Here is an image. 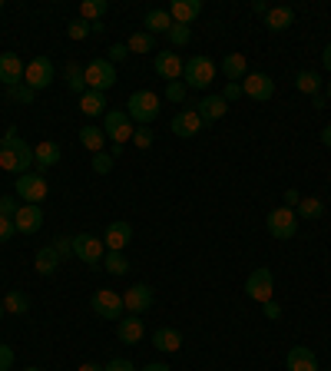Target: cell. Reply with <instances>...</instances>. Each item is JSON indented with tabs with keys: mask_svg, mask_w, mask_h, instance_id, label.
<instances>
[{
	"mask_svg": "<svg viewBox=\"0 0 331 371\" xmlns=\"http://www.w3.org/2000/svg\"><path fill=\"white\" fill-rule=\"evenodd\" d=\"M186 97H189V87L182 83V80L166 83V99H169V103H186Z\"/></svg>",
	"mask_w": 331,
	"mask_h": 371,
	"instance_id": "obj_40",
	"label": "cell"
},
{
	"mask_svg": "<svg viewBox=\"0 0 331 371\" xmlns=\"http://www.w3.org/2000/svg\"><path fill=\"white\" fill-rule=\"evenodd\" d=\"M4 308H7V315H27L30 312V298H27V292L13 288V292L4 295Z\"/></svg>",
	"mask_w": 331,
	"mask_h": 371,
	"instance_id": "obj_31",
	"label": "cell"
},
{
	"mask_svg": "<svg viewBox=\"0 0 331 371\" xmlns=\"http://www.w3.org/2000/svg\"><path fill=\"white\" fill-rule=\"evenodd\" d=\"M298 202H301L298 189H285V206H288V209H298Z\"/></svg>",
	"mask_w": 331,
	"mask_h": 371,
	"instance_id": "obj_52",
	"label": "cell"
},
{
	"mask_svg": "<svg viewBox=\"0 0 331 371\" xmlns=\"http://www.w3.org/2000/svg\"><path fill=\"white\" fill-rule=\"evenodd\" d=\"M252 11H255V13H262V17H265V13H268V4H265V0H255V4H252Z\"/></svg>",
	"mask_w": 331,
	"mask_h": 371,
	"instance_id": "obj_54",
	"label": "cell"
},
{
	"mask_svg": "<svg viewBox=\"0 0 331 371\" xmlns=\"http://www.w3.org/2000/svg\"><path fill=\"white\" fill-rule=\"evenodd\" d=\"M73 255H77L80 262H87L89 269H103L106 245H103V239L93 236V232H80V236H73Z\"/></svg>",
	"mask_w": 331,
	"mask_h": 371,
	"instance_id": "obj_5",
	"label": "cell"
},
{
	"mask_svg": "<svg viewBox=\"0 0 331 371\" xmlns=\"http://www.w3.org/2000/svg\"><path fill=\"white\" fill-rule=\"evenodd\" d=\"M321 60H325V70H328V73H331V44L325 47V54H321Z\"/></svg>",
	"mask_w": 331,
	"mask_h": 371,
	"instance_id": "obj_55",
	"label": "cell"
},
{
	"mask_svg": "<svg viewBox=\"0 0 331 371\" xmlns=\"http://www.w3.org/2000/svg\"><path fill=\"white\" fill-rule=\"evenodd\" d=\"M89 33H93V30H89V23L83 20V17H77V20L66 23V37H70V40H87Z\"/></svg>",
	"mask_w": 331,
	"mask_h": 371,
	"instance_id": "obj_41",
	"label": "cell"
},
{
	"mask_svg": "<svg viewBox=\"0 0 331 371\" xmlns=\"http://www.w3.org/2000/svg\"><path fill=\"white\" fill-rule=\"evenodd\" d=\"M295 90L298 93H308V97H318L321 90H325V80H321V73H315V70H301L295 77Z\"/></svg>",
	"mask_w": 331,
	"mask_h": 371,
	"instance_id": "obj_29",
	"label": "cell"
},
{
	"mask_svg": "<svg viewBox=\"0 0 331 371\" xmlns=\"http://www.w3.org/2000/svg\"><path fill=\"white\" fill-rule=\"evenodd\" d=\"M292 23H295V11L292 7H268V13H265V27L272 33L288 30Z\"/></svg>",
	"mask_w": 331,
	"mask_h": 371,
	"instance_id": "obj_26",
	"label": "cell"
},
{
	"mask_svg": "<svg viewBox=\"0 0 331 371\" xmlns=\"http://www.w3.org/2000/svg\"><path fill=\"white\" fill-rule=\"evenodd\" d=\"M89 308L96 312L99 318H123L126 305H123V292H113V288H96L93 298H89Z\"/></svg>",
	"mask_w": 331,
	"mask_h": 371,
	"instance_id": "obj_10",
	"label": "cell"
},
{
	"mask_svg": "<svg viewBox=\"0 0 331 371\" xmlns=\"http://www.w3.org/2000/svg\"><path fill=\"white\" fill-rule=\"evenodd\" d=\"M196 113L202 116V123H216V120H222V116L229 113V103H225L222 97H206L196 107Z\"/></svg>",
	"mask_w": 331,
	"mask_h": 371,
	"instance_id": "obj_27",
	"label": "cell"
},
{
	"mask_svg": "<svg viewBox=\"0 0 331 371\" xmlns=\"http://www.w3.org/2000/svg\"><path fill=\"white\" fill-rule=\"evenodd\" d=\"M33 265H37L40 275H54L56 269H60V255L54 252V245H44V249L33 255Z\"/></svg>",
	"mask_w": 331,
	"mask_h": 371,
	"instance_id": "obj_30",
	"label": "cell"
},
{
	"mask_svg": "<svg viewBox=\"0 0 331 371\" xmlns=\"http://www.w3.org/2000/svg\"><path fill=\"white\" fill-rule=\"evenodd\" d=\"M83 73H87V90H96V93H106V90H113V83H116V66H113L106 56L89 60V63L83 66Z\"/></svg>",
	"mask_w": 331,
	"mask_h": 371,
	"instance_id": "obj_7",
	"label": "cell"
},
{
	"mask_svg": "<svg viewBox=\"0 0 331 371\" xmlns=\"http://www.w3.org/2000/svg\"><path fill=\"white\" fill-rule=\"evenodd\" d=\"M4 315H7V308H4V302H0V318H4Z\"/></svg>",
	"mask_w": 331,
	"mask_h": 371,
	"instance_id": "obj_60",
	"label": "cell"
},
{
	"mask_svg": "<svg viewBox=\"0 0 331 371\" xmlns=\"http://www.w3.org/2000/svg\"><path fill=\"white\" fill-rule=\"evenodd\" d=\"M80 142L87 146L89 153H103V146H106V133L99 130V126H83V130H80Z\"/></svg>",
	"mask_w": 331,
	"mask_h": 371,
	"instance_id": "obj_32",
	"label": "cell"
},
{
	"mask_svg": "<svg viewBox=\"0 0 331 371\" xmlns=\"http://www.w3.org/2000/svg\"><path fill=\"white\" fill-rule=\"evenodd\" d=\"M17 236V226H13V219L0 216V242H11Z\"/></svg>",
	"mask_w": 331,
	"mask_h": 371,
	"instance_id": "obj_46",
	"label": "cell"
},
{
	"mask_svg": "<svg viewBox=\"0 0 331 371\" xmlns=\"http://www.w3.org/2000/svg\"><path fill=\"white\" fill-rule=\"evenodd\" d=\"M123 305H126V312L130 315H143V312H149L153 308V288L149 285H130L126 292H123Z\"/></svg>",
	"mask_w": 331,
	"mask_h": 371,
	"instance_id": "obj_12",
	"label": "cell"
},
{
	"mask_svg": "<svg viewBox=\"0 0 331 371\" xmlns=\"http://www.w3.org/2000/svg\"><path fill=\"white\" fill-rule=\"evenodd\" d=\"M132 146H136V150H153V142H156V133L149 130V126H136V130H132Z\"/></svg>",
	"mask_w": 331,
	"mask_h": 371,
	"instance_id": "obj_38",
	"label": "cell"
},
{
	"mask_svg": "<svg viewBox=\"0 0 331 371\" xmlns=\"http://www.w3.org/2000/svg\"><path fill=\"white\" fill-rule=\"evenodd\" d=\"M50 193V183H46V176L40 169H30V173L17 176V186H13V196L23 199V202H30V206H40Z\"/></svg>",
	"mask_w": 331,
	"mask_h": 371,
	"instance_id": "obj_3",
	"label": "cell"
},
{
	"mask_svg": "<svg viewBox=\"0 0 331 371\" xmlns=\"http://www.w3.org/2000/svg\"><path fill=\"white\" fill-rule=\"evenodd\" d=\"M106 11H110L106 0H83V4H80V17H83L87 23H99Z\"/></svg>",
	"mask_w": 331,
	"mask_h": 371,
	"instance_id": "obj_33",
	"label": "cell"
},
{
	"mask_svg": "<svg viewBox=\"0 0 331 371\" xmlns=\"http://www.w3.org/2000/svg\"><path fill=\"white\" fill-rule=\"evenodd\" d=\"M321 142L331 150V126H325V130H321Z\"/></svg>",
	"mask_w": 331,
	"mask_h": 371,
	"instance_id": "obj_56",
	"label": "cell"
},
{
	"mask_svg": "<svg viewBox=\"0 0 331 371\" xmlns=\"http://www.w3.org/2000/svg\"><path fill=\"white\" fill-rule=\"evenodd\" d=\"M126 56H130V47H126V44H113L110 63H120V60H126Z\"/></svg>",
	"mask_w": 331,
	"mask_h": 371,
	"instance_id": "obj_50",
	"label": "cell"
},
{
	"mask_svg": "<svg viewBox=\"0 0 331 371\" xmlns=\"http://www.w3.org/2000/svg\"><path fill=\"white\" fill-rule=\"evenodd\" d=\"M159 109H163V99L156 97L153 90H136L126 99V116L132 120V126H149L159 116Z\"/></svg>",
	"mask_w": 331,
	"mask_h": 371,
	"instance_id": "obj_2",
	"label": "cell"
},
{
	"mask_svg": "<svg viewBox=\"0 0 331 371\" xmlns=\"http://www.w3.org/2000/svg\"><path fill=\"white\" fill-rule=\"evenodd\" d=\"M311 107H315V109H325V97H321V93H318V97H311Z\"/></svg>",
	"mask_w": 331,
	"mask_h": 371,
	"instance_id": "obj_57",
	"label": "cell"
},
{
	"mask_svg": "<svg viewBox=\"0 0 331 371\" xmlns=\"http://www.w3.org/2000/svg\"><path fill=\"white\" fill-rule=\"evenodd\" d=\"M239 97H245L242 83H225V90H222V99H225V103H232V99H239Z\"/></svg>",
	"mask_w": 331,
	"mask_h": 371,
	"instance_id": "obj_48",
	"label": "cell"
},
{
	"mask_svg": "<svg viewBox=\"0 0 331 371\" xmlns=\"http://www.w3.org/2000/svg\"><path fill=\"white\" fill-rule=\"evenodd\" d=\"M80 109H83V116H106V93L87 90L80 97Z\"/></svg>",
	"mask_w": 331,
	"mask_h": 371,
	"instance_id": "obj_28",
	"label": "cell"
},
{
	"mask_svg": "<svg viewBox=\"0 0 331 371\" xmlns=\"http://www.w3.org/2000/svg\"><path fill=\"white\" fill-rule=\"evenodd\" d=\"M23 73H27V63L20 60V54H0V83L4 87H20Z\"/></svg>",
	"mask_w": 331,
	"mask_h": 371,
	"instance_id": "obj_15",
	"label": "cell"
},
{
	"mask_svg": "<svg viewBox=\"0 0 331 371\" xmlns=\"http://www.w3.org/2000/svg\"><path fill=\"white\" fill-rule=\"evenodd\" d=\"M242 93L249 99H255V103H265V99H272V93H275V80L268 77V73H249L242 80Z\"/></svg>",
	"mask_w": 331,
	"mask_h": 371,
	"instance_id": "obj_13",
	"label": "cell"
},
{
	"mask_svg": "<svg viewBox=\"0 0 331 371\" xmlns=\"http://www.w3.org/2000/svg\"><path fill=\"white\" fill-rule=\"evenodd\" d=\"M262 312H265V318H272V322H275V318H282V305H278L275 298H272V302H265Z\"/></svg>",
	"mask_w": 331,
	"mask_h": 371,
	"instance_id": "obj_51",
	"label": "cell"
},
{
	"mask_svg": "<svg viewBox=\"0 0 331 371\" xmlns=\"http://www.w3.org/2000/svg\"><path fill=\"white\" fill-rule=\"evenodd\" d=\"M153 66H156V73H159L166 83H173V80H182V66H186V60L169 50V54H156Z\"/></svg>",
	"mask_w": 331,
	"mask_h": 371,
	"instance_id": "obj_18",
	"label": "cell"
},
{
	"mask_svg": "<svg viewBox=\"0 0 331 371\" xmlns=\"http://www.w3.org/2000/svg\"><path fill=\"white\" fill-rule=\"evenodd\" d=\"M30 371H37V368H30Z\"/></svg>",
	"mask_w": 331,
	"mask_h": 371,
	"instance_id": "obj_61",
	"label": "cell"
},
{
	"mask_svg": "<svg viewBox=\"0 0 331 371\" xmlns=\"http://www.w3.org/2000/svg\"><path fill=\"white\" fill-rule=\"evenodd\" d=\"M50 245H54V252L60 255V262L73 255V236H56V239L50 242Z\"/></svg>",
	"mask_w": 331,
	"mask_h": 371,
	"instance_id": "obj_42",
	"label": "cell"
},
{
	"mask_svg": "<svg viewBox=\"0 0 331 371\" xmlns=\"http://www.w3.org/2000/svg\"><path fill=\"white\" fill-rule=\"evenodd\" d=\"M132 242V226L130 222H110L106 232H103V245L110 252H123Z\"/></svg>",
	"mask_w": 331,
	"mask_h": 371,
	"instance_id": "obj_17",
	"label": "cell"
},
{
	"mask_svg": "<svg viewBox=\"0 0 331 371\" xmlns=\"http://www.w3.org/2000/svg\"><path fill=\"white\" fill-rule=\"evenodd\" d=\"M285 365H288V371H318V358H315V351H311L308 345L288 348Z\"/></svg>",
	"mask_w": 331,
	"mask_h": 371,
	"instance_id": "obj_20",
	"label": "cell"
},
{
	"mask_svg": "<svg viewBox=\"0 0 331 371\" xmlns=\"http://www.w3.org/2000/svg\"><path fill=\"white\" fill-rule=\"evenodd\" d=\"M272 292H275V275H272V269H265V265L252 269L249 279H245V295H249L252 302H258V305H265V302H272Z\"/></svg>",
	"mask_w": 331,
	"mask_h": 371,
	"instance_id": "obj_6",
	"label": "cell"
},
{
	"mask_svg": "<svg viewBox=\"0 0 331 371\" xmlns=\"http://www.w3.org/2000/svg\"><path fill=\"white\" fill-rule=\"evenodd\" d=\"M60 163V142L54 140H44L37 142V150H33V166L37 169H50V166Z\"/></svg>",
	"mask_w": 331,
	"mask_h": 371,
	"instance_id": "obj_25",
	"label": "cell"
},
{
	"mask_svg": "<svg viewBox=\"0 0 331 371\" xmlns=\"http://www.w3.org/2000/svg\"><path fill=\"white\" fill-rule=\"evenodd\" d=\"M153 348L166 351V355L179 351V348H182V332H179V328H169V325L156 328V332H153Z\"/></svg>",
	"mask_w": 331,
	"mask_h": 371,
	"instance_id": "obj_22",
	"label": "cell"
},
{
	"mask_svg": "<svg viewBox=\"0 0 331 371\" xmlns=\"http://www.w3.org/2000/svg\"><path fill=\"white\" fill-rule=\"evenodd\" d=\"M325 99H331V80H328V87H325Z\"/></svg>",
	"mask_w": 331,
	"mask_h": 371,
	"instance_id": "obj_59",
	"label": "cell"
},
{
	"mask_svg": "<svg viewBox=\"0 0 331 371\" xmlns=\"http://www.w3.org/2000/svg\"><path fill=\"white\" fill-rule=\"evenodd\" d=\"M17 196H11V193H4V196H0V216H7V219H13L17 216Z\"/></svg>",
	"mask_w": 331,
	"mask_h": 371,
	"instance_id": "obj_44",
	"label": "cell"
},
{
	"mask_svg": "<svg viewBox=\"0 0 331 371\" xmlns=\"http://www.w3.org/2000/svg\"><path fill=\"white\" fill-rule=\"evenodd\" d=\"M143 371H173V368H169V365H163V361H149Z\"/></svg>",
	"mask_w": 331,
	"mask_h": 371,
	"instance_id": "obj_53",
	"label": "cell"
},
{
	"mask_svg": "<svg viewBox=\"0 0 331 371\" xmlns=\"http://www.w3.org/2000/svg\"><path fill=\"white\" fill-rule=\"evenodd\" d=\"M116 335H120L123 345H139L146 335V325L139 315H130V318H120L116 322Z\"/></svg>",
	"mask_w": 331,
	"mask_h": 371,
	"instance_id": "obj_21",
	"label": "cell"
},
{
	"mask_svg": "<svg viewBox=\"0 0 331 371\" xmlns=\"http://www.w3.org/2000/svg\"><path fill=\"white\" fill-rule=\"evenodd\" d=\"M103 371H136V365L130 358H113L110 365H103Z\"/></svg>",
	"mask_w": 331,
	"mask_h": 371,
	"instance_id": "obj_47",
	"label": "cell"
},
{
	"mask_svg": "<svg viewBox=\"0 0 331 371\" xmlns=\"http://www.w3.org/2000/svg\"><path fill=\"white\" fill-rule=\"evenodd\" d=\"M0 169H4V173H17V176L33 169V150L17 136L13 126L7 130V136L0 140Z\"/></svg>",
	"mask_w": 331,
	"mask_h": 371,
	"instance_id": "obj_1",
	"label": "cell"
},
{
	"mask_svg": "<svg viewBox=\"0 0 331 371\" xmlns=\"http://www.w3.org/2000/svg\"><path fill=\"white\" fill-rule=\"evenodd\" d=\"M126 47H130V54H149V50L156 47V37H149L146 30H143V33L136 30L130 40H126Z\"/></svg>",
	"mask_w": 331,
	"mask_h": 371,
	"instance_id": "obj_37",
	"label": "cell"
},
{
	"mask_svg": "<svg viewBox=\"0 0 331 371\" xmlns=\"http://www.w3.org/2000/svg\"><path fill=\"white\" fill-rule=\"evenodd\" d=\"M11 368H13V348L0 345V371H11Z\"/></svg>",
	"mask_w": 331,
	"mask_h": 371,
	"instance_id": "obj_49",
	"label": "cell"
},
{
	"mask_svg": "<svg viewBox=\"0 0 331 371\" xmlns=\"http://www.w3.org/2000/svg\"><path fill=\"white\" fill-rule=\"evenodd\" d=\"M13 226H17V232H23V236L40 232V226H44V209L23 202V206L17 209V216H13Z\"/></svg>",
	"mask_w": 331,
	"mask_h": 371,
	"instance_id": "obj_16",
	"label": "cell"
},
{
	"mask_svg": "<svg viewBox=\"0 0 331 371\" xmlns=\"http://www.w3.org/2000/svg\"><path fill=\"white\" fill-rule=\"evenodd\" d=\"M103 269L110 275H126L130 272V259H126L123 252H106V255H103Z\"/></svg>",
	"mask_w": 331,
	"mask_h": 371,
	"instance_id": "obj_35",
	"label": "cell"
},
{
	"mask_svg": "<svg viewBox=\"0 0 331 371\" xmlns=\"http://www.w3.org/2000/svg\"><path fill=\"white\" fill-rule=\"evenodd\" d=\"M56 80V66L50 56H33L30 63H27V73H23V83L33 90V93H40L46 90L50 83Z\"/></svg>",
	"mask_w": 331,
	"mask_h": 371,
	"instance_id": "obj_8",
	"label": "cell"
},
{
	"mask_svg": "<svg viewBox=\"0 0 331 371\" xmlns=\"http://www.w3.org/2000/svg\"><path fill=\"white\" fill-rule=\"evenodd\" d=\"M143 27H146L149 37H156V33H169V30H173V17H169L166 7H153V11H146Z\"/></svg>",
	"mask_w": 331,
	"mask_h": 371,
	"instance_id": "obj_24",
	"label": "cell"
},
{
	"mask_svg": "<svg viewBox=\"0 0 331 371\" xmlns=\"http://www.w3.org/2000/svg\"><path fill=\"white\" fill-rule=\"evenodd\" d=\"M80 371H103V365H93V361H87V365H80Z\"/></svg>",
	"mask_w": 331,
	"mask_h": 371,
	"instance_id": "obj_58",
	"label": "cell"
},
{
	"mask_svg": "<svg viewBox=\"0 0 331 371\" xmlns=\"http://www.w3.org/2000/svg\"><path fill=\"white\" fill-rule=\"evenodd\" d=\"M66 87L73 90V93H87V73H83V66L80 63H66Z\"/></svg>",
	"mask_w": 331,
	"mask_h": 371,
	"instance_id": "obj_34",
	"label": "cell"
},
{
	"mask_svg": "<svg viewBox=\"0 0 331 371\" xmlns=\"http://www.w3.org/2000/svg\"><path fill=\"white\" fill-rule=\"evenodd\" d=\"M7 97L17 99V103H33V90L27 87V83H20V87H11V90H7Z\"/></svg>",
	"mask_w": 331,
	"mask_h": 371,
	"instance_id": "obj_45",
	"label": "cell"
},
{
	"mask_svg": "<svg viewBox=\"0 0 331 371\" xmlns=\"http://www.w3.org/2000/svg\"><path fill=\"white\" fill-rule=\"evenodd\" d=\"M169 17H173V23H182V27H192V20H196L199 13H202V0H173L169 7Z\"/></svg>",
	"mask_w": 331,
	"mask_h": 371,
	"instance_id": "obj_19",
	"label": "cell"
},
{
	"mask_svg": "<svg viewBox=\"0 0 331 371\" xmlns=\"http://www.w3.org/2000/svg\"><path fill=\"white\" fill-rule=\"evenodd\" d=\"M298 219H321V212H325V202H321L318 196H308V199H301L298 202Z\"/></svg>",
	"mask_w": 331,
	"mask_h": 371,
	"instance_id": "obj_36",
	"label": "cell"
},
{
	"mask_svg": "<svg viewBox=\"0 0 331 371\" xmlns=\"http://www.w3.org/2000/svg\"><path fill=\"white\" fill-rule=\"evenodd\" d=\"M166 40L173 47H186L192 40V27H182V23H173V30L166 33Z\"/></svg>",
	"mask_w": 331,
	"mask_h": 371,
	"instance_id": "obj_39",
	"label": "cell"
},
{
	"mask_svg": "<svg viewBox=\"0 0 331 371\" xmlns=\"http://www.w3.org/2000/svg\"><path fill=\"white\" fill-rule=\"evenodd\" d=\"M265 226H268V232H272V239H295L298 212H295V209H288V206H278V209L268 212Z\"/></svg>",
	"mask_w": 331,
	"mask_h": 371,
	"instance_id": "obj_9",
	"label": "cell"
},
{
	"mask_svg": "<svg viewBox=\"0 0 331 371\" xmlns=\"http://www.w3.org/2000/svg\"><path fill=\"white\" fill-rule=\"evenodd\" d=\"M113 169V153H93V173H99V176H106Z\"/></svg>",
	"mask_w": 331,
	"mask_h": 371,
	"instance_id": "obj_43",
	"label": "cell"
},
{
	"mask_svg": "<svg viewBox=\"0 0 331 371\" xmlns=\"http://www.w3.org/2000/svg\"><path fill=\"white\" fill-rule=\"evenodd\" d=\"M216 80V63H212L209 56H192V60H186V66H182V83H186L189 90H206Z\"/></svg>",
	"mask_w": 331,
	"mask_h": 371,
	"instance_id": "obj_4",
	"label": "cell"
},
{
	"mask_svg": "<svg viewBox=\"0 0 331 371\" xmlns=\"http://www.w3.org/2000/svg\"><path fill=\"white\" fill-rule=\"evenodd\" d=\"M132 120L126 116V109H106V116H103V133H106V140H113V142H126V140H132Z\"/></svg>",
	"mask_w": 331,
	"mask_h": 371,
	"instance_id": "obj_11",
	"label": "cell"
},
{
	"mask_svg": "<svg viewBox=\"0 0 331 371\" xmlns=\"http://www.w3.org/2000/svg\"><path fill=\"white\" fill-rule=\"evenodd\" d=\"M202 116H199L196 109H179L176 116H173V123H169V130L176 133L179 140H192V136H199L202 133Z\"/></svg>",
	"mask_w": 331,
	"mask_h": 371,
	"instance_id": "obj_14",
	"label": "cell"
},
{
	"mask_svg": "<svg viewBox=\"0 0 331 371\" xmlns=\"http://www.w3.org/2000/svg\"><path fill=\"white\" fill-rule=\"evenodd\" d=\"M219 70L229 77V83H242V80L249 77V60H245V54H225Z\"/></svg>",
	"mask_w": 331,
	"mask_h": 371,
	"instance_id": "obj_23",
	"label": "cell"
}]
</instances>
